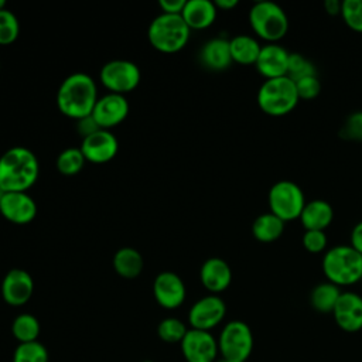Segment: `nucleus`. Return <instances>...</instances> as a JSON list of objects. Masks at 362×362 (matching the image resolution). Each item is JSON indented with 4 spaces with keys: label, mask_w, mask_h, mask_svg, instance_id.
<instances>
[{
    "label": "nucleus",
    "mask_w": 362,
    "mask_h": 362,
    "mask_svg": "<svg viewBox=\"0 0 362 362\" xmlns=\"http://www.w3.org/2000/svg\"><path fill=\"white\" fill-rule=\"evenodd\" d=\"M38 175V158L27 147L14 146L0 156V187L6 192H25Z\"/></svg>",
    "instance_id": "obj_1"
},
{
    "label": "nucleus",
    "mask_w": 362,
    "mask_h": 362,
    "mask_svg": "<svg viewBox=\"0 0 362 362\" xmlns=\"http://www.w3.org/2000/svg\"><path fill=\"white\" fill-rule=\"evenodd\" d=\"M96 100V82L85 72L68 75L57 90V106L59 112L75 120L92 115Z\"/></svg>",
    "instance_id": "obj_2"
},
{
    "label": "nucleus",
    "mask_w": 362,
    "mask_h": 362,
    "mask_svg": "<svg viewBox=\"0 0 362 362\" xmlns=\"http://www.w3.org/2000/svg\"><path fill=\"white\" fill-rule=\"evenodd\" d=\"M321 267L329 283L352 286L362 279V255L351 245L334 246L325 252Z\"/></svg>",
    "instance_id": "obj_3"
},
{
    "label": "nucleus",
    "mask_w": 362,
    "mask_h": 362,
    "mask_svg": "<svg viewBox=\"0 0 362 362\" xmlns=\"http://www.w3.org/2000/svg\"><path fill=\"white\" fill-rule=\"evenodd\" d=\"M191 28L181 14L160 13L148 24L147 38L150 44L161 52L173 54L182 49L189 40Z\"/></svg>",
    "instance_id": "obj_4"
},
{
    "label": "nucleus",
    "mask_w": 362,
    "mask_h": 362,
    "mask_svg": "<svg viewBox=\"0 0 362 362\" xmlns=\"http://www.w3.org/2000/svg\"><path fill=\"white\" fill-rule=\"evenodd\" d=\"M300 98L294 81L288 76L264 79L257 90V105L269 116H284L298 103Z\"/></svg>",
    "instance_id": "obj_5"
},
{
    "label": "nucleus",
    "mask_w": 362,
    "mask_h": 362,
    "mask_svg": "<svg viewBox=\"0 0 362 362\" xmlns=\"http://www.w3.org/2000/svg\"><path fill=\"white\" fill-rule=\"evenodd\" d=\"M249 23L257 37L267 42H277L288 30V18L283 7L274 1H256L249 10Z\"/></svg>",
    "instance_id": "obj_6"
},
{
    "label": "nucleus",
    "mask_w": 362,
    "mask_h": 362,
    "mask_svg": "<svg viewBox=\"0 0 362 362\" xmlns=\"http://www.w3.org/2000/svg\"><path fill=\"white\" fill-rule=\"evenodd\" d=\"M253 334L250 327L240 320H232L223 325L218 337V349L222 358L246 362L253 351Z\"/></svg>",
    "instance_id": "obj_7"
},
{
    "label": "nucleus",
    "mask_w": 362,
    "mask_h": 362,
    "mask_svg": "<svg viewBox=\"0 0 362 362\" xmlns=\"http://www.w3.org/2000/svg\"><path fill=\"white\" fill-rule=\"evenodd\" d=\"M270 212L281 221L298 219L305 205L303 189L290 180H280L272 185L267 195Z\"/></svg>",
    "instance_id": "obj_8"
},
{
    "label": "nucleus",
    "mask_w": 362,
    "mask_h": 362,
    "mask_svg": "<svg viewBox=\"0 0 362 362\" xmlns=\"http://www.w3.org/2000/svg\"><path fill=\"white\" fill-rule=\"evenodd\" d=\"M99 79L109 92L124 95L137 88L141 72L133 61L112 59L100 68Z\"/></svg>",
    "instance_id": "obj_9"
},
{
    "label": "nucleus",
    "mask_w": 362,
    "mask_h": 362,
    "mask_svg": "<svg viewBox=\"0 0 362 362\" xmlns=\"http://www.w3.org/2000/svg\"><path fill=\"white\" fill-rule=\"evenodd\" d=\"M225 314V301L216 294H208L191 305L188 311V322L194 329L211 331L222 322Z\"/></svg>",
    "instance_id": "obj_10"
},
{
    "label": "nucleus",
    "mask_w": 362,
    "mask_h": 362,
    "mask_svg": "<svg viewBox=\"0 0 362 362\" xmlns=\"http://www.w3.org/2000/svg\"><path fill=\"white\" fill-rule=\"evenodd\" d=\"M187 362H216L219 354L218 339L209 331L188 328L180 344Z\"/></svg>",
    "instance_id": "obj_11"
},
{
    "label": "nucleus",
    "mask_w": 362,
    "mask_h": 362,
    "mask_svg": "<svg viewBox=\"0 0 362 362\" xmlns=\"http://www.w3.org/2000/svg\"><path fill=\"white\" fill-rule=\"evenodd\" d=\"M129 109L130 106L124 95L107 92L106 95L98 98L92 116L100 129L110 130L127 117Z\"/></svg>",
    "instance_id": "obj_12"
},
{
    "label": "nucleus",
    "mask_w": 362,
    "mask_h": 362,
    "mask_svg": "<svg viewBox=\"0 0 362 362\" xmlns=\"http://www.w3.org/2000/svg\"><path fill=\"white\" fill-rule=\"evenodd\" d=\"M153 296L163 308L174 310L184 303L187 288L177 273L165 270L156 276L153 281Z\"/></svg>",
    "instance_id": "obj_13"
},
{
    "label": "nucleus",
    "mask_w": 362,
    "mask_h": 362,
    "mask_svg": "<svg viewBox=\"0 0 362 362\" xmlns=\"http://www.w3.org/2000/svg\"><path fill=\"white\" fill-rule=\"evenodd\" d=\"M81 151L86 161L93 164H103L110 161L119 151V141L116 136L106 129H99L90 136L82 139Z\"/></svg>",
    "instance_id": "obj_14"
},
{
    "label": "nucleus",
    "mask_w": 362,
    "mask_h": 362,
    "mask_svg": "<svg viewBox=\"0 0 362 362\" xmlns=\"http://www.w3.org/2000/svg\"><path fill=\"white\" fill-rule=\"evenodd\" d=\"M1 297L13 305L20 307L28 303L34 291V281L31 274L24 269H11L6 273L1 281Z\"/></svg>",
    "instance_id": "obj_15"
},
{
    "label": "nucleus",
    "mask_w": 362,
    "mask_h": 362,
    "mask_svg": "<svg viewBox=\"0 0 362 362\" xmlns=\"http://www.w3.org/2000/svg\"><path fill=\"white\" fill-rule=\"evenodd\" d=\"M337 325L345 332H358L362 329V297L354 291L341 293L334 310Z\"/></svg>",
    "instance_id": "obj_16"
},
{
    "label": "nucleus",
    "mask_w": 362,
    "mask_h": 362,
    "mask_svg": "<svg viewBox=\"0 0 362 362\" xmlns=\"http://www.w3.org/2000/svg\"><path fill=\"white\" fill-rule=\"evenodd\" d=\"M0 214L10 222L24 225L37 215V204L27 192H6L0 202Z\"/></svg>",
    "instance_id": "obj_17"
},
{
    "label": "nucleus",
    "mask_w": 362,
    "mask_h": 362,
    "mask_svg": "<svg viewBox=\"0 0 362 362\" xmlns=\"http://www.w3.org/2000/svg\"><path fill=\"white\" fill-rule=\"evenodd\" d=\"M290 52L277 42H267L262 45L260 54L255 64L257 72L266 79L286 76Z\"/></svg>",
    "instance_id": "obj_18"
},
{
    "label": "nucleus",
    "mask_w": 362,
    "mask_h": 362,
    "mask_svg": "<svg viewBox=\"0 0 362 362\" xmlns=\"http://www.w3.org/2000/svg\"><path fill=\"white\" fill-rule=\"evenodd\" d=\"M199 279L208 291L218 294L229 287L232 281V270L226 260L221 257H209L201 266Z\"/></svg>",
    "instance_id": "obj_19"
},
{
    "label": "nucleus",
    "mask_w": 362,
    "mask_h": 362,
    "mask_svg": "<svg viewBox=\"0 0 362 362\" xmlns=\"http://www.w3.org/2000/svg\"><path fill=\"white\" fill-rule=\"evenodd\" d=\"M218 8L211 0H187L181 17L191 30H204L212 25Z\"/></svg>",
    "instance_id": "obj_20"
},
{
    "label": "nucleus",
    "mask_w": 362,
    "mask_h": 362,
    "mask_svg": "<svg viewBox=\"0 0 362 362\" xmlns=\"http://www.w3.org/2000/svg\"><path fill=\"white\" fill-rule=\"evenodd\" d=\"M199 59L202 65L211 71H223L229 68V65L233 62L230 57L229 40L216 37L206 41L199 51Z\"/></svg>",
    "instance_id": "obj_21"
},
{
    "label": "nucleus",
    "mask_w": 362,
    "mask_h": 362,
    "mask_svg": "<svg viewBox=\"0 0 362 362\" xmlns=\"http://www.w3.org/2000/svg\"><path fill=\"white\" fill-rule=\"evenodd\" d=\"M298 219L305 230H325L334 219V209L324 199H313L305 202Z\"/></svg>",
    "instance_id": "obj_22"
},
{
    "label": "nucleus",
    "mask_w": 362,
    "mask_h": 362,
    "mask_svg": "<svg viewBox=\"0 0 362 362\" xmlns=\"http://www.w3.org/2000/svg\"><path fill=\"white\" fill-rule=\"evenodd\" d=\"M144 260L141 253L130 246L120 247L113 256L115 272L124 279H134L143 272Z\"/></svg>",
    "instance_id": "obj_23"
},
{
    "label": "nucleus",
    "mask_w": 362,
    "mask_h": 362,
    "mask_svg": "<svg viewBox=\"0 0 362 362\" xmlns=\"http://www.w3.org/2000/svg\"><path fill=\"white\" fill-rule=\"evenodd\" d=\"M229 48L232 61L242 65H250L256 64L262 45L255 37L247 34H239L229 40Z\"/></svg>",
    "instance_id": "obj_24"
},
{
    "label": "nucleus",
    "mask_w": 362,
    "mask_h": 362,
    "mask_svg": "<svg viewBox=\"0 0 362 362\" xmlns=\"http://www.w3.org/2000/svg\"><path fill=\"white\" fill-rule=\"evenodd\" d=\"M284 221L272 212L259 215L252 223V233L256 240L270 243L277 240L284 232Z\"/></svg>",
    "instance_id": "obj_25"
},
{
    "label": "nucleus",
    "mask_w": 362,
    "mask_h": 362,
    "mask_svg": "<svg viewBox=\"0 0 362 362\" xmlns=\"http://www.w3.org/2000/svg\"><path fill=\"white\" fill-rule=\"evenodd\" d=\"M341 293V288L329 281L320 283L310 293V304L318 313H332Z\"/></svg>",
    "instance_id": "obj_26"
},
{
    "label": "nucleus",
    "mask_w": 362,
    "mask_h": 362,
    "mask_svg": "<svg viewBox=\"0 0 362 362\" xmlns=\"http://www.w3.org/2000/svg\"><path fill=\"white\" fill-rule=\"evenodd\" d=\"M40 331H41L40 321L33 314L23 313L13 320L11 334L18 341V344L38 341L37 338L40 335Z\"/></svg>",
    "instance_id": "obj_27"
},
{
    "label": "nucleus",
    "mask_w": 362,
    "mask_h": 362,
    "mask_svg": "<svg viewBox=\"0 0 362 362\" xmlns=\"http://www.w3.org/2000/svg\"><path fill=\"white\" fill-rule=\"evenodd\" d=\"M85 156L79 147H68L57 157V170L64 175L78 174L85 164Z\"/></svg>",
    "instance_id": "obj_28"
},
{
    "label": "nucleus",
    "mask_w": 362,
    "mask_h": 362,
    "mask_svg": "<svg viewBox=\"0 0 362 362\" xmlns=\"http://www.w3.org/2000/svg\"><path fill=\"white\" fill-rule=\"evenodd\" d=\"M187 331H188L187 325L175 317H167L161 320L157 327L158 338L168 344H177V342L181 344Z\"/></svg>",
    "instance_id": "obj_29"
},
{
    "label": "nucleus",
    "mask_w": 362,
    "mask_h": 362,
    "mask_svg": "<svg viewBox=\"0 0 362 362\" xmlns=\"http://www.w3.org/2000/svg\"><path fill=\"white\" fill-rule=\"evenodd\" d=\"M13 362H48V351L40 341L18 344L13 354Z\"/></svg>",
    "instance_id": "obj_30"
},
{
    "label": "nucleus",
    "mask_w": 362,
    "mask_h": 362,
    "mask_svg": "<svg viewBox=\"0 0 362 362\" xmlns=\"http://www.w3.org/2000/svg\"><path fill=\"white\" fill-rule=\"evenodd\" d=\"M315 75H317L315 65L307 57H304L303 54H298V52H290L286 76H288L291 81L297 82L303 78L315 76Z\"/></svg>",
    "instance_id": "obj_31"
},
{
    "label": "nucleus",
    "mask_w": 362,
    "mask_h": 362,
    "mask_svg": "<svg viewBox=\"0 0 362 362\" xmlns=\"http://www.w3.org/2000/svg\"><path fill=\"white\" fill-rule=\"evenodd\" d=\"M18 34H20V23L17 16L7 8L0 10V45H7L14 42Z\"/></svg>",
    "instance_id": "obj_32"
},
{
    "label": "nucleus",
    "mask_w": 362,
    "mask_h": 362,
    "mask_svg": "<svg viewBox=\"0 0 362 362\" xmlns=\"http://www.w3.org/2000/svg\"><path fill=\"white\" fill-rule=\"evenodd\" d=\"M341 17L351 30L362 33V0H344Z\"/></svg>",
    "instance_id": "obj_33"
},
{
    "label": "nucleus",
    "mask_w": 362,
    "mask_h": 362,
    "mask_svg": "<svg viewBox=\"0 0 362 362\" xmlns=\"http://www.w3.org/2000/svg\"><path fill=\"white\" fill-rule=\"evenodd\" d=\"M339 136L346 140L362 141V110H356L345 119Z\"/></svg>",
    "instance_id": "obj_34"
},
{
    "label": "nucleus",
    "mask_w": 362,
    "mask_h": 362,
    "mask_svg": "<svg viewBox=\"0 0 362 362\" xmlns=\"http://www.w3.org/2000/svg\"><path fill=\"white\" fill-rule=\"evenodd\" d=\"M303 246L310 253H321L327 249V235L325 230H305L303 235Z\"/></svg>",
    "instance_id": "obj_35"
},
{
    "label": "nucleus",
    "mask_w": 362,
    "mask_h": 362,
    "mask_svg": "<svg viewBox=\"0 0 362 362\" xmlns=\"http://www.w3.org/2000/svg\"><path fill=\"white\" fill-rule=\"evenodd\" d=\"M296 83V88H297V93H298V98L300 99H305V100H310V99H314L320 95L321 92V83H320V79L315 76H307V78H303Z\"/></svg>",
    "instance_id": "obj_36"
},
{
    "label": "nucleus",
    "mask_w": 362,
    "mask_h": 362,
    "mask_svg": "<svg viewBox=\"0 0 362 362\" xmlns=\"http://www.w3.org/2000/svg\"><path fill=\"white\" fill-rule=\"evenodd\" d=\"M99 129H100V127H99V124L96 123V120L93 119L92 115L85 116V117L76 120V132L82 136V139L90 136L92 133L98 132Z\"/></svg>",
    "instance_id": "obj_37"
},
{
    "label": "nucleus",
    "mask_w": 362,
    "mask_h": 362,
    "mask_svg": "<svg viewBox=\"0 0 362 362\" xmlns=\"http://www.w3.org/2000/svg\"><path fill=\"white\" fill-rule=\"evenodd\" d=\"M185 3H187V0H160L158 6L161 8V13L181 14Z\"/></svg>",
    "instance_id": "obj_38"
},
{
    "label": "nucleus",
    "mask_w": 362,
    "mask_h": 362,
    "mask_svg": "<svg viewBox=\"0 0 362 362\" xmlns=\"http://www.w3.org/2000/svg\"><path fill=\"white\" fill-rule=\"evenodd\" d=\"M351 246L362 255V221L358 222L351 230Z\"/></svg>",
    "instance_id": "obj_39"
},
{
    "label": "nucleus",
    "mask_w": 362,
    "mask_h": 362,
    "mask_svg": "<svg viewBox=\"0 0 362 362\" xmlns=\"http://www.w3.org/2000/svg\"><path fill=\"white\" fill-rule=\"evenodd\" d=\"M341 6H342V1H338V0H325L324 1L325 11L331 16L341 14Z\"/></svg>",
    "instance_id": "obj_40"
},
{
    "label": "nucleus",
    "mask_w": 362,
    "mask_h": 362,
    "mask_svg": "<svg viewBox=\"0 0 362 362\" xmlns=\"http://www.w3.org/2000/svg\"><path fill=\"white\" fill-rule=\"evenodd\" d=\"M214 3L216 8H222V10H230L238 6V0H216Z\"/></svg>",
    "instance_id": "obj_41"
},
{
    "label": "nucleus",
    "mask_w": 362,
    "mask_h": 362,
    "mask_svg": "<svg viewBox=\"0 0 362 362\" xmlns=\"http://www.w3.org/2000/svg\"><path fill=\"white\" fill-rule=\"evenodd\" d=\"M4 194H6V191L0 187V202H1V199H3V197H4Z\"/></svg>",
    "instance_id": "obj_42"
},
{
    "label": "nucleus",
    "mask_w": 362,
    "mask_h": 362,
    "mask_svg": "<svg viewBox=\"0 0 362 362\" xmlns=\"http://www.w3.org/2000/svg\"><path fill=\"white\" fill-rule=\"evenodd\" d=\"M6 8V1L4 0H0V10Z\"/></svg>",
    "instance_id": "obj_43"
},
{
    "label": "nucleus",
    "mask_w": 362,
    "mask_h": 362,
    "mask_svg": "<svg viewBox=\"0 0 362 362\" xmlns=\"http://www.w3.org/2000/svg\"><path fill=\"white\" fill-rule=\"evenodd\" d=\"M216 362H236V361H230V359H225V358H221L219 361H216Z\"/></svg>",
    "instance_id": "obj_44"
},
{
    "label": "nucleus",
    "mask_w": 362,
    "mask_h": 362,
    "mask_svg": "<svg viewBox=\"0 0 362 362\" xmlns=\"http://www.w3.org/2000/svg\"><path fill=\"white\" fill-rule=\"evenodd\" d=\"M143 362H153V361H148V359H147V361H143Z\"/></svg>",
    "instance_id": "obj_45"
}]
</instances>
